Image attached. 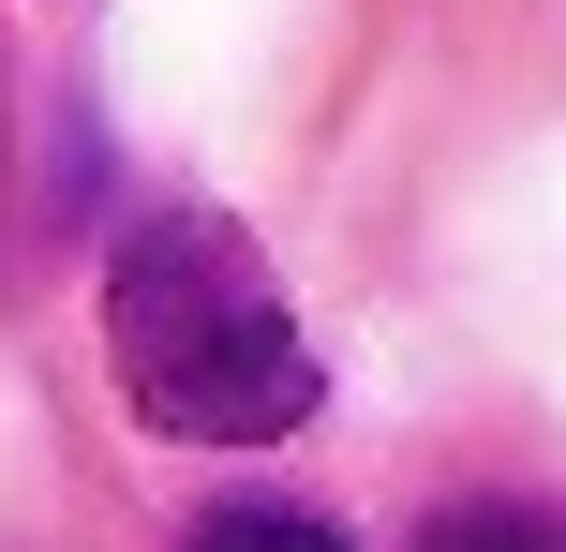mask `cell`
Returning <instances> with one entry per match:
<instances>
[{
  "mask_svg": "<svg viewBox=\"0 0 566 552\" xmlns=\"http://www.w3.org/2000/svg\"><path fill=\"white\" fill-rule=\"evenodd\" d=\"M105 358L135 388V418L179 448H269L328 388L283 284H269V254L239 225H209V209H165V225H135L105 254Z\"/></svg>",
  "mask_w": 566,
  "mask_h": 552,
  "instance_id": "obj_1",
  "label": "cell"
},
{
  "mask_svg": "<svg viewBox=\"0 0 566 552\" xmlns=\"http://www.w3.org/2000/svg\"><path fill=\"white\" fill-rule=\"evenodd\" d=\"M418 552H566V508H522V493H478V508H432Z\"/></svg>",
  "mask_w": 566,
  "mask_h": 552,
  "instance_id": "obj_2",
  "label": "cell"
},
{
  "mask_svg": "<svg viewBox=\"0 0 566 552\" xmlns=\"http://www.w3.org/2000/svg\"><path fill=\"white\" fill-rule=\"evenodd\" d=\"M179 552H358V538L313 508H209V523H179Z\"/></svg>",
  "mask_w": 566,
  "mask_h": 552,
  "instance_id": "obj_3",
  "label": "cell"
}]
</instances>
